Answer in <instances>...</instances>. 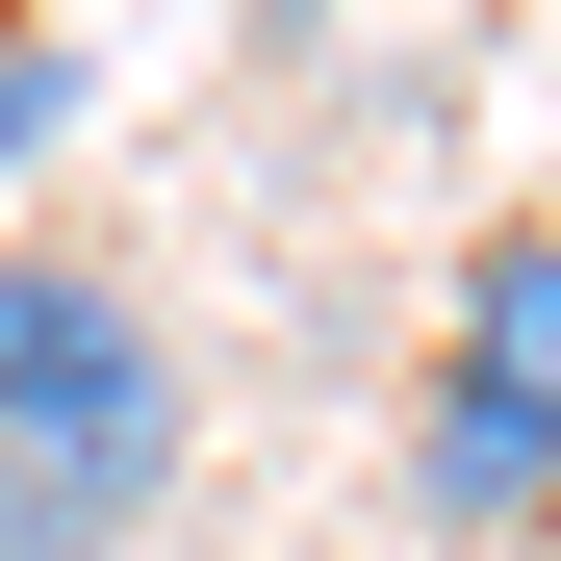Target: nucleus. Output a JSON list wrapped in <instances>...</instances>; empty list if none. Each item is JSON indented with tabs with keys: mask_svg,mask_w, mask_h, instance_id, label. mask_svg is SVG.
Masks as SVG:
<instances>
[{
	"mask_svg": "<svg viewBox=\"0 0 561 561\" xmlns=\"http://www.w3.org/2000/svg\"><path fill=\"white\" fill-rule=\"evenodd\" d=\"M179 511V332L103 255H0V561H128Z\"/></svg>",
	"mask_w": 561,
	"mask_h": 561,
	"instance_id": "1",
	"label": "nucleus"
},
{
	"mask_svg": "<svg viewBox=\"0 0 561 561\" xmlns=\"http://www.w3.org/2000/svg\"><path fill=\"white\" fill-rule=\"evenodd\" d=\"M409 511L459 561H511L561 511V230L536 205L459 230V307H434V383H409Z\"/></svg>",
	"mask_w": 561,
	"mask_h": 561,
	"instance_id": "2",
	"label": "nucleus"
},
{
	"mask_svg": "<svg viewBox=\"0 0 561 561\" xmlns=\"http://www.w3.org/2000/svg\"><path fill=\"white\" fill-rule=\"evenodd\" d=\"M77 103H103V77H77V26H0V179H51Z\"/></svg>",
	"mask_w": 561,
	"mask_h": 561,
	"instance_id": "3",
	"label": "nucleus"
}]
</instances>
